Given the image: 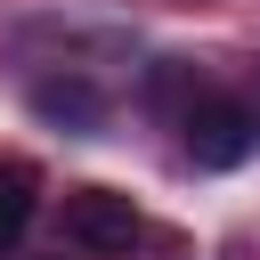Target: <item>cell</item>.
I'll return each instance as SVG.
<instances>
[{
    "instance_id": "2",
    "label": "cell",
    "mask_w": 260,
    "mask_h": 260,
    "mask_svg": "<svg viewBox=\"0 0 260 260\" xmlns=\"http://www.w3.org/2000/svg\"><path fill=\"white\" fill-rule=\"evenodd\" d=\"M252 146H260V114H244V106H228V98H211V106L187 114V154H195V171H236Z\"/></svg>"
},
{
    "instance_id": "1",
    "label": "cell",
    "mask_w": 260,
    "mask_h": 260,
    "mask_svg": "<svg viewBox=\"0 0 260 260\" xmlns=\"http://www.w3.org/2000/svg\"><path fill=\"white\" fill-rule=\"evenodd\" d=\"M65 236L81 252H130L138 244V203L122 187H73L65 195Z\"/></svg>"
},
{
    "instance_id": "4",
    "label": "cell",
    "mask_w": 260,
    "mask_h": 260,
    "mask_svg": "<svg viewBox=\"0 0 260 260\" xmlns=\"http://www.w3.org/2000/svg\"><path fill=\"white\" fill-rule=\"evenodd\" d=\"M24 219H32V179H24V171H0V260L16 252Z\"/></svg>"
},
{
    "instance_id": "3",
    "label": "cell",
    "mask_w": 260,
    "mask_h": 260,
    "mask_svg": "<svg viewBox=\"0 0 260 260\" xmlns=\"http://www.w3.org/2000/svg\"><path fill=\"white\" fill-rule=\"evenodd\" d=\"M32 106H41L49 122H65V130H98V122H106V98H98L89 81H41Z\"/></svg>"
}]
</instances>
